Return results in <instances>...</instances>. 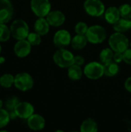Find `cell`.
<instances>
[{
	"label": "cell",
	"mask_w": 131,
	"mask_h": 132,
	"mask_svg": "<svg viewBox=\"0 0 131 132\" xmlns=\"http://www.w3.org/2000/svg\"><path fill=\"white\" fill-rule=\"evenodd\" d=\"M109 45L114 52L124 53L127 49H128L130 42L124 32H116L110 36Z\"/></svg>",
	"instance_id": "obj_1"
},
{
	"label": "cell",
	"mask_w": 131,
	"mask_h": 132,
	"mask_svg": "<svg viewBox=\"0 0 131 132\" xmlns=\"http://www.w3.org/2000/svg\"><path fill=\"white\" fill-rule=\"evenodd\" d=\"M75 56L66 48L59 49L53 54V61L59 67L68 68L74 64Z\"/></svg>",
	"instance_id": "obj_2"
},
{
	"label": "cell",
	"mask_w": 131,
	"mask_h": 132,
	"mask_svg": "<svg viewBox=\"0 0 131 132\" xmlns=\"http://www.w3.org/2000/svg\"><path fill=\"white\" fill-rule=\"evenodd\" d=\"M11 35L17 40L27 39L29 34V28L28 24L23 19H15L10 26Z\"/></svg>",
	"instance_id": "obj_3"
},
{
	"label": "cell",
	"mask_w": 131,
	"mask_h": 132,
	"mask_svg": "<svg viewBox=\"0 0 131 132\" xmlns=\"http://www.w3.org/2000/svg\"><path fill=\"white\" fill-rule=\"evenodd\" d=\"M86 36L88 42L93 44L102 43L107 39V31L104 27L100 25H94L90 26Z\"/></svg>",
	"instance_id": "obj_4"
},
{
	"label": "cell",
	"mask_w": 131,
	"mask_h": 132,
	"mask_svg": "<svg viewBox=\"0 0 131 132\" xmlns=\"http://www.w3.org/2000/svg\"><path fill=\"white\" fill-rule=\"evenodd\" d=\"M83 7L86 12L92 17H100L106 11L105 5L101 0H86Z\"/></svg>",
	"instance_id": "obj_5"
},
{
	"label": "cell",
	"mask_w": 131,
	"mask_h": 132,
	"mask_svg": "<svg viewBox=\"0 0 131 132\" xmlns=\"http://www.w3.org/2000/svg\"><path fill=\"white\" fill-rule=\"evenodd\" d=\"M34 80L28 73H19L15 76L14 86L21 91H28L33 87Z\"/></svg>",
	"instance_id": "obj_6"
},
{
	"label": "cell",
	"mask_w": 131,
	"mask_h": 132,
	"mask_svg": "<svg viewBox=\"0 0 131 132\" xmlns=\"http://www.w3.org/2000/svg\"><path fill=\"white\" fill-rule=\"evenodd\" d=\"M85 76L91 80H97L104 75V67L102 63L90 62L86 64L83 70Z\"/></svg>",
	"instance_id": "obj_7"
},
{
	"label": "cell",
	"mask_w": 131,
	"mask_h": 132,
	"mask_svg": "<svg viewBox=\"0 0 131 132\" xmlns=\"http://www.w3.org/2000/svg\"><path fill=\"white\" fill-rule=\"evenodd\" d=\"M30 7L38 17H46L51 11V3L49 0H31Z\"/></svg>",
	"instance_id": "obj_8"
},
{
	"label": "cell",
	"mask_w": 131,
	"mask_h": 132,
	"mask_svg": "<svg viewBox=\"0 0 131 132\" xmlns=\"http://www.w3.org/2000/svg\"><path fill=\"white\" fill-rule=\"evenodd\" d=\"M71 35L66 29L58 30L53 36V43L59 49L66 48L71 44Z\"/></svg>",
	"instance_id": "obj_9"
},
{
	"label": "cell",
	"mask_w": 131,
	"mask_h": 132,
	"mask_svg": "<svg viewBox=\"0 0 131 132\" xmlns=\"http://www.w3.org/2000/svg\"><path fill=\"white\" fill-rule=\"evenodd\" d=\"M14 13L12 4L10 0H0V23L8 22Z\"/></svg>",
	"instance_id": "obj_10"
},
{
	"label": "cell",
	"mask_w": 131,
	"mask_h": 132,
	"mask_svg": "<svg viewBox=\"0 0 131 132\" xmlns=\"http://www.w3.org/2000/svg\"><path fill=\"white\" fill-rule=\"evenodd\" d=\"M15 112L18 118L22 119H28L34 114V107L29 102H19L15 108Z\"/></svg>",
	"instance_id": "obj_11"
},
{
	"label": "cell",
	"mask_w": 131,
	"mask_h": 132,
	"mask_svg": "<svg viewBox=\"0 0 131 132\" xmlns=\"http://www.w3.org/2000/svg\"><path fill=\"white\" fill-rule=\"evenodd\" d=\"M32 49V45L27 39H21L18 40L14 46L13 50L15 54L19 58H24L27 56Z\"/></svg>",
	"instance_id": "obj_12"
},
{
	"label": "cell",
	"mask_w": 131,
	"mask_h": 132,
	"mask_svg": "<svg viewBox=\"0 0 131 132\" xmlns=\"http://www.w3.org/2000/svg\"><path fill=\"white\" fill-rule=\"evenodd\" d=\"M46 19H47L48 22L51 26L59 27L65 22L66 16L63 12L59 10H54L50 11L49 14L46 16Z\"/></svg>",
	"instance_id": "obj_13"
},
{
	"label": "cell",
	"mask_w": 131,
	"mask_h": 132,
	"mask_svg": "<svg viewBox=\"0 0 131 132\" xmlns=\"http://www.w3.org/2000/svg\"><path fill=\"white\" fill-rule=\"evenodd\" d=\"M27 125L33 131H41L45 128L46 121L40 114H33L27 119Z\"/></svg>",
	"instance_id": "obj_14"
},
{
	"label": "cell",
	"mask_w": 131,
	"mask_h": 132,
	"mask_svg": "<svg viewBox=\"0 0 131 132\" xmlns=\"http://www.w3.org/2000/svg\"><path fill=\"white\" fill-rule=\"evenodd\" d=\"M104 17H105L106 21L108 23L112 24V25L115 24L121 18L119 8H117L116 6H110V7H109L105 11Z\"/></svg>",
	"instance_id": "obj_15"
},
{
	"label": "cell",
	"mask_w": 131,
	"mask_h": 132,
	"mask_svg": "<svg viewBox=\"0 0 131 132\" xmlns=\"http://www.w3.org/2000/svg\"><path fill=\"white\" fill-rule=\"evenodd\" d=\"M49 23L48 22L47 19L45 17H39L38 19L35 22L34 24V29L35 32L39 33L41 36L46 35L49 31Z\"/></svg>",
	"instance_id": "obj_16"
},
{
	"label": "cell",
	"mask_w": 131,
	"mask_h": 132,
	"mask_svg": "<svg viewBox=\"0 0 131 132\" xmlns=\"http://www.w3.org/2000/svg\"><path fill=\"white\" fill-rule=\"evenodd\" d=\"M88 40L86 35H80L76 34L74 37L72 38L71 40V46L74 50H80L83 49L87 43Z\"/></svg>",
	"instance_id": "obj_17"
},
{
	"label": "cell",
	"mask_w": 131,
	"mask_h": 132,
	"mask_svg": "<svg viewBox=\"0 0 131 132\" xmlns=\"http://www.w3.org/2000/svg\"><path fill=\"white\" fill-rule=\"evenodd\" d=\"M113 29L116 32H125L131 30V19L120 18L115 24H113Z\"/></svg>",
	"instance_id": "obj_18"
},
{
	"label": "cell",
	"mask_w": 131,
	"mask_h": 132,
	"mask_svg": "<svg viewBox=\"0 0 131 132\" xmlns=\"http://www.w3.org/2000/svg\"><path fill=\"white\" fill-rule=\"evenodd\" d=\"M68 77L72 80H78L82 78L83 76V70L81 66L73 64L69 67H68L67 71Z\"/></svg>",
	"instance_id": "obj_19"
},
{
	"label": "cell",
	"mask_w": 131,
	"mask_h": 132,
	"mask_svg": "<svg viewBox=\"0 0 131 132\" xmlns=\"http://www.w3.org/2000/svg\"><path fill=\"white\" fill-rule=\"evenodd\" d=\"M98 131V125L93 118H87L83 121L80 126V131L97 132Z\"/></svg>",
	"instance_id": "obj_20"
},
{
	"label": "cell",
	"mask_w": 131,
	"mask_h": 132,
	"mask_svg": "<svg viewBox=\"0 0 131 132\" xmlns=\"http://www.w3.org/2000/svg\"><path fill=\"white\" fill-rule=\"evenodd\" d=\"M103 67H104V75H106L107 77H112L116 76L119 73L120 68L118 63L114 61L107 63L103 64Z\"/></svg>",
	"instance_id": "obj_21"
},
{
	"label": "cell",
	"mask_w": 131,
	"mask_h": 132,
	"mask_svg": "<svg viewBox=\"0 0 131 132\" xmlns=\"http://www.w3.org/2000/svg\"><path fill=\"white\" fill-rule=\"evenodd\" d=\"M114 51L111 48H105L100 53V60L103 64L111 62L113 60Z\"/></svg>",
	"instance_id": "obj_22"
},
{
	"label": "cell",
	"mask_w": 131,
	"mask_h": 132,
	"mask_svg": "<svg viewBox=\"0 0 131 132\" xmlns=\"http://www.w3.org/2000/svg\"><path fill=\"white\" fill-rule=\"evenodd\" d=\"M15 77L10 73H5L0 77V85L5 88H9L14 84Z\"/></svg>",
	"instance_id": "obj_23"
},
{
	"label": "cell",
	"mask_w": 131,
	"mask_h": 132,
	"mask_svg": "<svg viewBox=\"0 0 131 132\" xmlns=\"http://www.w3.org/2000/svg\"><path fill=\"white\" fill-rule=\"evenodd\" d=\"M11 36L10 29L5 23H0V42H7Z\"/></svg>",
	"instance_id": "obj_24"
},
{
	"label": "cell",
	"mask_w": 131,
	"mask_h": 132,
	"mask_svg": "<svg viewBox=\"0 0 131 132\" xmlns=\"http://www.w3.org/2000/svg\"><path fill=\"white\" fill-rule=\"evenodd\" d=\"M9 112L8 110L5 109H0V128H3L6 127L10 121Z\"/></svg>",
	"instance_id": "obj_25"
},
{
	"label": "cell",
	"mask_w": 131,
	"mask_h": 132,
	"mask_svg": "<svg viewBox=\"0 0 131 132\" xmlns=\"http://www.w3.org/2000/svg\"><path fill=\"white\" fill-rule=\"evenodd\" d=\"M120 13L121 18L131 19V5L130 4H123L119 7Z\"/></svg>",
	"instance_id": "obj_26"
},
{
	"label": "cell",
	"mask_w": 131,
	"mask_h": 132,
	"mask_svg": "<svg viewBox=\"0 0 131 132\" xmlns=\"http://www.w3.org/2000/svg\"><path fill=\"white\" fill-rule=\"evenodd\" d=\"M27 40L29 42V43L32 46H39L41 42V35H39L37 32H29V34L27 36Z\"/></svg>",
	"instance_id": "obj_27"
},
{
	"label": "cell",
	"mask_w": 131,
	"mask_h": 132,
	"mask_svg": "<svg viewBox=\"0 0 131 132\" xmlns=\"http://www.w3.org/2000/svg\"><path fill=\"white\" fill-rule=\"evenodd\" d=\"M89 29L88 25L84 22H79L76 24L75 26V32L76 34H80V35H86L87 30Z\"/></svg>",
	"instance_id": "obj_28"
},
{
	"label": "cell",
	"mask_w": 131,
	"mask_h": 132,
	"mask_svg": "<svg viewBox=\"0 0 131 132\" xmlns=\"http://www.w3.org/2000/svg\"><path fill=\"white\" fill-rule=\"evenodd\" d=\"M19 100L18 97H12L10 98H8L7 101H6V103H5V107H6V109L8 111H14L15 107L17 106V104L19 103Z\"/></svg>",
	"instance_id": "obj_29"
},
{
	"label": "cell",
	"mask_w": 131,
	"mask_h": 132,
	"mask_svg": "<svg viewBox=\"0 0 131 132\" xmlns=\"http://www.w3.org/2000/svg\"><path fill=\"white\" fill-rule=\"evenodd\" d=\"M123 54H124V61L127 64H131V48L127 49L123 53Z\"/></svg>",
	"instance_id": "obj_30"
},
{
	"label": "cell",
	"mask_w": 131,
	"mask_h": 132,
	"mask_svg": "<svg viewBox=\"0 0 131 132\" xmlns=\"http://www.w3.org/2000/svg\"><path fill=\"white\" fill-rule=\"evenodd\" d=\"M113 61L119 63L124 61V54L121 52H115L113 55Z\"/></svg>",
	"instance_id": "obj_31"
},
{
	"label": "cell",
	"mask_w": 131,
	"mask_h": 132,
	"mask_svg": "<svg viewBox=\"0 0 131 132\" xmlns=\"http://www.w3.org/2000/svg\"><path fill=\"white\" fill-rule=\"evenodd\" d=\"M85 63V59L83 58V56H80V55H77L75 56L74 57V64L79 65V66H83Z\"/></svg>",
	"instance_id": "obj_32"
},
{
	"label": "cell",
	"mask_w": 131,
	"mask_h": 132,
	"mask_svg": "<svg viewBox=\"0 0 131 132\" xmlns=\"http://www.w3.org/2000/svg\"><path fill=\"white\" fill-rule=\"evenodd\" d=\"M124 87H125V89L127 91H129V92L131 93V77H128L126 80V81L124 83Z\"/></svg>",
	"instance_id": "obj_33"
},
{
	"label": "cell",
	"mask_w": 131,
	"mask_h": 132,
	"mask_svg": "<svg viewBox=\"0 0 131 132\" xmlns=\"http://www.w3.org/2000/svg\"><path fill=\"white\" fill-rule=\"evenodd\" d=\"M124 125H125L126 128H127V130L131 131V120L124 119Z\"/></svg>",
	"instance_id": "obj_34"
},
{
	"label": "cell",
	"mask_w": 131,
	"mask_h": 132,
	"mask_svg": "<svg viewBox=\"0 0 131 132\" xmlns=\"http://www.w3.org/2000/svg\"><path fill=\"white\" fill-rule=\"evenodd\" d=\"M5 57H0V63L2 64V63H3L4 62H5Z\"/></svg>",
	"instance_id": "obj_35"
},
{
	"label": "cell",
	"mask_w": 131,
	"mask_h": 132,
	"mask_svg": "<svg viewBox=\"0 0 131 132\" xmlns=\"http://www.w3.org/2000/svg\"><path fill=\"white\" fill-rule=\"evenodd\" d=\"M2 105H3V102H2V101L0 99V109L2 108Z\"/></svg>",
	"instance_id": "obj_36"
},
{
	"label": "cell",
	"mask_w": 131,
	"mask_h": 132,
	"mask_svg": "<svg viewBox=\"0 0 131 132\" xmlns=\"http://www.w3.org/2000/svg\"><path fill=\"white\" fill-rule=\"evenodd\" d=\"M1 51H2V46H1V45H0V53H1Z\"/></svg>",
	"instance_id": "obj_37"
},
{
	"label": "cell",
	"mask_w": 131,
	"mask_h": 132,
	"mask_svg": "<svg viewBox=\"0 0 131 132\" xmlns=\"http://www.w3.org/2000/svg\"><path fill=\"white\" fill-rule=\"evenodd\" d=\"M130 47H131V43H130Z\"/></svg>",
	"instance_id": "obj_38"
},
{
	"label": "cell",
	"mask_w": 131,
	"mask_h": 132,
	"mask_svg": "<svg viewBox=\"0 0 131 132\" xmlns=\"http://www.w3.org/2000/svg\"><path fill=\"white\" fill-rule=\"evenodd\" d=\"M130 5H131V0H130Z\"/></svg>",
	"instance_id": "obj_39"
},
{
	"label": "cell",
	"mask_w": 131,
	"mask_h": 132,
	"mask_svg": "<svg viewBox=\"0 0 131 132\" xmlns=\"http://www.w3.org/2000/svg\"><path fill=\"white\" fill-rule=\"evenodd\" d=\"M130 104H131V99H130Z\"/></svg>",
	"instance_id": "obj_40"
},
{
	"label": "cell",
	"mask_w": 131,
	"mask_h": 132,
	"mask_svg": "<svg viewBox=\"0 0 131 132\" xmlns=\"http://www.w3.org/2000/svg\"><path fill=\"white\" fill-rule=\"evenodd\" d=\"M0 64H1V63H0Z\"/></svg>",
	"instance_id": "obj_41"
}]
</instances>
